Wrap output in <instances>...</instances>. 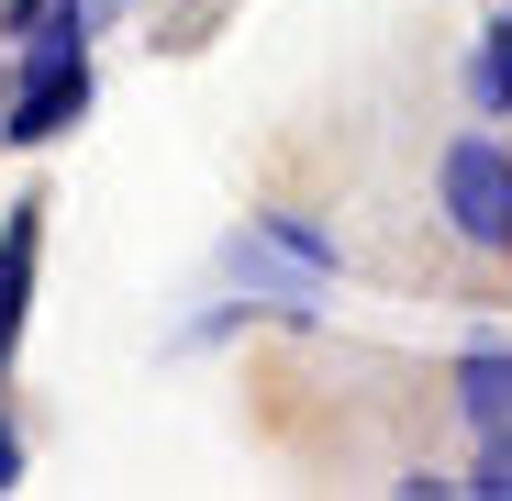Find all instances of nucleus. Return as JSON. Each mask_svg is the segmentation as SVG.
<instances>
[{
    "label": "nucleus",
    "instance_id": "obj_5",
    "mask_svg": "<svg viewBox=\"0 0 512 501\" xmlns=\"http://www.w3.org/2000/svg\"><path fill=\"white\" fill-rule=\"evenodd\" d=\"M457 412L479 424V446H501V435H512V357H501V346L457 357Z\"/></svg>",
    "mask_w": 512,
    "mask_h": 501
},
{
    "label": "nucleus",
    "instance_id": "obj_3",
    "mask_svg": "<svg viewBox=\"0 0 512 501\" xmlns=\"http://www.w3.org/2000/svg\"><path fill=\"white\" fill-rule=\"evenodd\" d=\"M78 112H90V56H78V67H23V101L0 112V134H12V145H45V134H67Z\"/></svg>",
    "mask_w": 512,
    "mask_h": 501
},
{
    "label": "nucleus",
    "instance_id": "obj_6",
    "mask_svg": "<svg viewBox=\"0 0 512 501\" xmlns=\"http://www.w3.org/2000/svg\"><path fill=\"white\" fill-rule=\"evenodd\" d=\"M479 101H490V112L512 101V12H501V23H490V45H479Z\"/></svg>",
    "mask_w": 512,
    "mask_h": 501
},
{
    "label": "nucleus",
    "instance_id": "obj_2",
    "mask_svg": "<svg viewBox=\"0 0 512 501\" xmlns=\"http://www.w3.org/2000/svg\"><path fill=\"white\" fill-rule=\"evenodd\" d=\"M446 223L468 245H512V156L490 134H457L446 145Z\"/></svg>",
    "mask_w": 512,
    "mask_h": 501
},
{
    "label": "nucleus",
    "instance_id": "obj_7",
    "mask_svg": "<svg viewBox=\"0 0 512 501\" xmlns=\"http://www.w3.org/2000/svg\"><path fill=\"white\" fill-rule=\"evenodd\" d=\"M468 490H490V501H512V435H501V446L479 457V479H468Z\"/></svg>",
    "mask_w": 512,
    "mask_h": 501
},
{
    "label": "nucleus",
    "instance_id": "obj_9",
    "mask_svg": "<svg viewBox=\"0 0 512 501\" xmlns=\"http://www.w3.org/2000/svg\"><path fill=\"white\" fill-rule=\"evenodd\" d=\"M0 112H12V101H0Z\"/></svg>",
    "mask_w": 512,
    "mask_h": 501
},
{
    "label": "nucleus",
    "instance_id": "obj_4",
    "mask_svg": "<svg viewBox=\"0 0 512 501\" xmlns=\"http://www.w3.org/2000/svg\"><path fill=\"white\" fill-rule=\"evenodd\" d=\"M34 234H45V212L23 201L12 223H0V368H12V346H23V290H34Z\"/></svg>",
    "mask_w": 512,
    "mask_h": 501
},
{
    "label": "nucleus",
    "instance_id": "obj_1",
    "mask_svg": "<svg viewBox=\"0 0 512 501\" xmlns=\"http://www.w3.org/2000/svg\"><path fill=\"white\" fill-rule=\"evenodd\" d=\"M234 279H256V290H279L290 312H312L323 290H334V245L312 234V223H290V212H256V234H234V257H223Z\"/></svg>",
    "mask_w": 512,
    "mask_h": 501
},
{
    "label": "nucleus",
    "instance_id": "obj_8",
    "mask_svg": "<svg viewBox=\"0 0 512 501\" xmlns=\"http://www.w3.org/2000/svg\"><path fill=\"white\" fill-rule=\"evenodd\" d=\"M12 479H23V435H12V424H0V490H12Z\"/></svg>",
    "mask_w": 512,
    "mask_h": 501
}]
</instances>
